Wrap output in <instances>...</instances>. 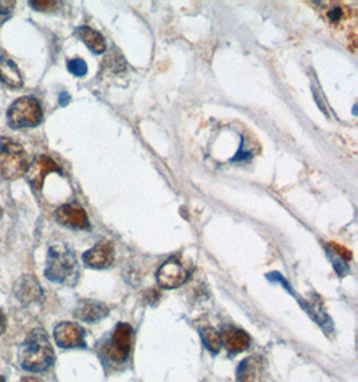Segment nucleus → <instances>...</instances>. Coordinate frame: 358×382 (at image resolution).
<instances>
[{"label":"nucleus","mask_w":358,"mask_h":382,"mask_svg":"<svg viewBox=\"0 0 358 382\" xmlns=\"http://www.w3.org/2000/svg\"><path fill=\"white\" fill-rule=\"evenodd\" d=\"M54 359L55 354L47 332L43 329L30 331L19 350V362L22 368L39 373L49 369L54 364Z\"/></svg>","instance_id":"f257e3e1"},{"label":"nucleus","mask_w":358,"mask_h":382,"mask_svg":"<svg viewBox=\"0 0 358 382\" xmlns=\"http://www.w3.org/2000/svg\"><path fill=\"white\" fill-rule=\"evenodd\" d=\"M46 278L64 286H76L79 279L77 257L64 244H54L47 253Z\"/></svg>","instance_id":"f03ea898"},{"label":"nucleus","mask_w":358,"mask_h":382,"mask_svg":"<svg viewBox=\"0 0 358 382\" xmlns=\"http://www.w3.org/2000/svg\"><path fill=\"white\" fill-rule=\"evenodd\" d=\"M30 160L22 145L7 139H0V176L16 180L25 176Z\"/></svg>","instance_id":"7ed1b4c3"},{"label":"nucleus","mask_w":358,"mask_h":382,"mask_svg":"<svg viewBox=\"0 0 358 382\" xmlns=\"http://www.w3.org/2000/svg\"><path fill=\"white\" fill-rule=\"evenodd\" d=\"M320 8L325 21L335 30H347L350 39L356 43L357 13L356 10L340 1H316L313 3Z\"/></svg>","instance_id":"20e7f679"},{"label":"nucleus","mask_w":358,"mask_h":382,"mask_svg":"<svg viewBox=\"0 0 358 382\" xmlns=\"http://www.w3.org/2000/svg\"><path fill=\"white\" fill-rule=\"evenodd\" d=\"M7 121L13 129L38 127L43 121L40 103L33 97H22L16 100L7 112Z\"/></svg>","instance_id":"39448f33"},{"label":"nucleus","mask_w":358,"mask_h":382,"mask_svg":"<svg viewBox=\"0 0 358 382\" xmlns=\"http://www.w3.org/2000/svg\"><path fill=\"white\" fill-rule=\"evenodd\" d=\"M133 345V330L128 323H118L115 326L112 340L105 344L103 354L110 362L122 364L127 361Z\"/></svg>","instance_id":"423d86ee"},{"label":"nucleus","mask_w":358,"mask_h":382,"mask_svg":"<svg viewBox=\"0 0 358 382\" xmlns=\"http://www.w3.org/2000/svg\"><path fill=\"white\" fill-rule=\"evenodd\" d=\"M190 277V271L180 262L179 257H171L157 271V283L164 289H176L184 284Z\"/></svg>","instance_id":"0eeeda50"},{"label":"nucleus","mask_w":358,"mask_h":382,"mask_svg":"<svg viewBox=\"0 0 358 382\" xmlns=\"http://www.w3.org/2000/svg\"><path fill=\"white\" fill-rule=\"evenodd\" d=\"M52 172L62 173V169L52 160V157L42 154V156H38L33 161V164H30L28 166V170L26 173L27 180L34 190L40 191L43 187L45 178Z\"/></svg>","instance_id":"6e6552de"},{"label":"nucleus","mask_w":358,"mask_h":382,"mask_svg":"<svg viewBox=\"0 0 358 382\" xmlns=\"http://www.w3.org/2000/svg\"><path fill=\"white\" fill-rule=\"evenodd\" d=\"M54 340L62 349L85 347V330L71 322H62L54 330Z\"/></svg>","instance_id":"1a4fd4ad"},{"label":"nucleus","mask_w":358,"mask_h":382,"mask_svg":"<svg viewBox=\"0 0 358 382\" xmlns=\"http://www.w3.org/2000/svg\"><path fill=\"white\" fill-rule=\"evenodd\" d=\"M83 263L88 267L103 270L110 267L115 262V248L113 244L106 241L97 243L91 250L83 254Z\"/></svg>","instance_id":"9d476101"},{"label":"nucleus","mask_w":358,"mask_h":382,"mask_svg":"<svg viewBox=\"0 0 358 382\" xmlns=\"http://www.w3.org/2000/svg\"><path fill=\"white\" fill-rule=\"evenodd\" d=\"M55 219L59 224L73 229H88L89 219L82 207L78 204H66L57 209Z\"/></svg>","instance_id":"9b49d317"},{"label":"nucleus","mask_w":358,"mask_h":382,"mask_svg":"<svg viewBox=\"0 0 358 382\" xmlns=\"http://www.w3.org/2000/svg\"><path fill=\"white\" fill-rule=\"evenodd\" d=\"M13 295L22 305L28 306L43 299V290L35 277L23 275L15 283Z\"/></svg>","instance_id":"f8f14e48"},{"label":"nucleus","mask_w":358,"mask_h":382,"mask_svg":"<svg viewBox=\"0 0 358 382\" xmlns=\"http://www.w3.org/2000/svg\"><path fill=\"white\" fill-rule=\"evenodd\" d=\"M109 307L98 301L93 299H82L78 302L74 310V317L88 323H94L108 317Z\"/></svg>","instance_id":"ddd939ff"},{"label":"nucleus","mask_w":358,"mask_h":382,"mask_svg":"<svg viewBox=\"0 0 358 382\" xmlns=\"http://www.w3.org/2000/svg\"><path fill=\"white\" fill-rule=\"evenodd\" d=\"M0 81L13 89L23 86V78L19 67L3 49H0Z\"/></svg>","instance_id":"4468645a"},{"label":"nucleus","mask_w":358,"mask_h":382,"mask_svg":"<svg viewBox=\"0 0 358 382\" xmlns=\"http://www.w3.org/2000/svg\"><path fill=\"white\" fill-rule=\"evenodd\" d=\"M221 335V342L230 353H241L248 349L250 346V335L244 330L235 329V328H226Z\"/></svg>","instance_id":"2eb2a0df"},{"label":"nucleus","mask_w":358,"mask_h":382,"mask_svg":"<svg viewBox=\"0 0 358 382\" xmlns=\"http://www.w3.org/2000/svg\"><path fill=\"white\" fill-rule=\"evenodd\" d=\"M76 33H77L78 38L81 39L93 52L101 54L106 50V42L98 31L90 28L88 25H82V27H78Z\"/></svg>","instance_id":"dca6fc26"},{"label":"nucleus","mask_w":358,"mask_h":382,"mask_svg":"<svg viewBox=\"0 0 358 382\" xmlns=\"http://www.w3.org/2000/svg\"><path fill=\"white\" fill-rule=\"evenodd\" d=\"M200 337L203 340V344L205 347L212 352V353H219L221 347V335L219 334L218 330L214 328H204L200 330Z\"/></svg>","instance_id":"f3484780"},{"label":"nucleus","mask_w":358,"mask_h":382,"mask_svg":"<svg viewBox=\"0 0 358 382\" xmlns=\"http://www.w3.org/2000/svg\"><path fill=\"white\" fill-rule=\"evenodd\" d=\"M256 376V364L253 358H247L239 365L238 378L239 382H254Z\"/></svg>","instance_id":"a211bd4d"},{"label":"nucleus","mask_w":358,"mask_h":382,"mask_svg":"<svg viewBox=\"0 0 358 382\" xmlns=\"http://www.w3.org/2000/svg\"><path fill=\"white\" fill-rule=\"evenodd\" d=\"M30 6L37 11L50 13V11H55L58 8V6H61V3L54 1V0H33V1H30Z\"/></svg>","instance_id":"6ab92c4d"},{"label":"nucleus","mask_w":358,"mask_h":382,"mask_svg":"<svg viewBox=\"0 0 358 382\" xmlns=\"http://www.w3.org/2000/svg\"><path fill=\"white\" fill-rule=\"evenodd\" d=\"M67 70L76 76H83L88 73V64L83 59H70L67 62Z\"/></svg>","instance_id":"aec40b11"},{"label":"nucleus","mask_w":358,"mask_h":382,"mask_svg":"<svg viewBox=\"0 0 358 382\" xmlns=\"http://www.w3.org/2000/svg\"><path fill=\"white\" fill-rule=\"evenodd\" d=\"M15 1H0V25H4L13 16Z\"/></svg>","instance_id":"412c9836"},{"label":"nucleus","mask_w":358,"mask_h":382,"mask_svg":"<svg viewBox=\"0 0 358 382\" xmlns=\"http://www.w3.org/2000/svg\"><path fill=\"white\" fill-rule=\"evenodd\" d=\"M6 330V317L3 314V311L0 310V335Z\"/></svg>","instance_id":"4be33fe9"},{"label":"nucleus","mask_w":358,"mask_h":382,"mask_svg":"<svg viewBox=\"0 0 358 382\" xmlns=\"http://www.w3.org/2000/svg\"><path fill=\"white\" fill-rule=\"evenodd\" d=\"M70 102V97H69V94L67 93H62L61 94V97H59V103L62 105V106H64V105H67Z\"/></svg>","instance_id":"5701e85b"},{"label":"nucleus","mask_w":358,"mask_h":382,"mask_svg":"<svg viewBox=\"0 0 358 382\" xmlns=\"http://www.w3.org/2000/svg\"><path fill=\"white\" fill-rule=\"evenodd\" d=\"M21 382H38L37 380H34V378H23L22 381Z\"/></svg>","instance_id":"b1692460"},{"label":"nucleus","mask_w":358,"mask_h":382,"mask_svg":"<svg viewBox=\"0 0 358 382\" xmlns=\"http://www.w3.org/2000/svg\"><path fill=\"white\" fill-rule=\"evenodd\" d=\"M1 216H3V209H1V207H0V219H1Z\"/></svg>","instance_id":"393cba45"},{"label":"nucleus","mask_w":358,"mask_h":382,"mask_svg":"<svg viewBox=\"0 0 358 382\" xmlns=\"http://www.w3.org/2000/svg\"><path fill=\"white\" fill-rule=\"evenodd\" d=\"M0 382H6V380H4V377H1V376H0Z\"/></svg>","instance_id":"a878e982"}]
</instances>
